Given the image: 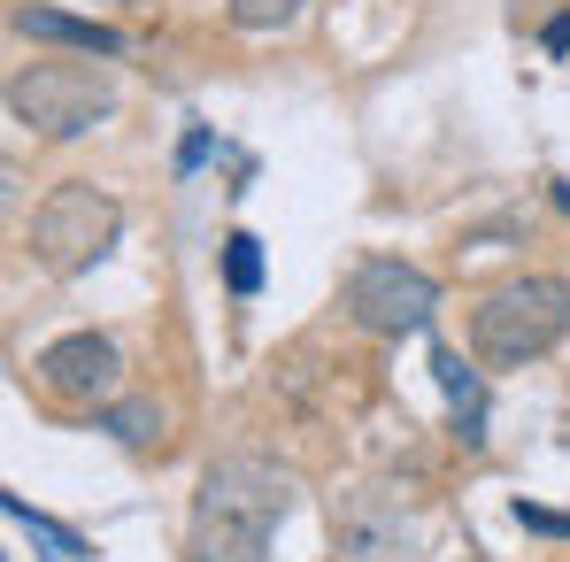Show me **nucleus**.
<instances>
[{"instance_id":"nucleus-14","label":"nucleus","mask_w":570,"mask_h":562,"mask_svg":"<svg viewBox=\"0 0 570 562\" xmlns=\"http://www.w3.org/2000/svg\"><path fill=\"white\" fill-rule=\"evenodd\" d=\"M548 200H556V208L570 216V178H548Z\"/></svg>"},{"instance_id":"nucleus-10","label":"nucleus","mask_w":570,"mask_h":562,"mask_svg":"<svg viewBox=\"0 0 570 562\" xmlns=\"http://www.w3.org/2000/svg\"><path fill=\"white\" fill-rule=\"evenodd\" d=\"M301 8L308 0H232V23L255 31V39H271V31H293L301 23Z\"/></svg>"},{"instance_id":"nucleus-9","label":"nucleus","mask_w":570,"mask_h":562,"mask_svg":"<svg viewBox=\"0 0 570 562\" xmlns=\"http://www.w3.org/2000/svg\"><path fill=\"white\" fill-rule=\"evenodd\" d=\"M224 285H232V300H255V285H263V239L255 231L224 239Z\"/></svg>"},{"instance_id":"nucleus-11","label":"nucleus","mask_w":570,"mask_h":562,"mask_svg":"<svg viewBox=\"0 0 570 562\" xmlns=\"http://www.w3.org/2000/svg\"><path fill=\"white\" fill-rule=\"evenodd\" d=\"M100 424H108V432H116L124 447H147L163 416H155V401H124V408H100Z\"/></svg>"},{"instance_id":"nucleus-13","label":"nucleus","mask_w":570,"mask_h":562,"mask_svg":"<svg viewBox=\"0 0 570 562\" xmlns=\"http://www.w3.org/2000/svg\"><path fill=\"white\" fill-rule=\"evenodd\" d=\"M540 47H548V55H570V8L548 23V31H540Z\"/></svg>"},{"instance_id":"nucleus-2","label":"nucleus","mask_w":570,"mask_h":562,"mask_svg":"<svg viewBox=\"0 0 570 562\" xmlns=\"http://www.w3.org/2000/svg\"><path fill=\"white\" fill-rule=\"evenodd\" d=\"M563 339H570V278H556V270H524L471 308V355L485 371H524V363L556 355Z\"/></svg>"},{"instance_id":"nucleus-5","label":"nucleus","mask_w":570,"mask_h":562,"mask_svg":"<svg viewBox=\"0 0 570 562\" xmlns=\"http://www.w3.org/2000/svg\"><path fill=\"white\" fill-rule=\"evenodd\" d=\"M432 308H440V278L416 270V263H401V255H371V263L347 270V316H355L363 332H379V339L424 332Z\"/></svg>"},{"instance_id":"nucleus-7","label":"nucleus","mask_w":570,"mask_h":562,"mask_svg":"<svg viewBox=\"0 0 570 562\" xmlns=\"http://www.w3.org/2000/svg\"><path fill=\"white\" fill-rule=\"evenodd\" d=\"M16 31H23V39L78 47V55H124V31H108L94 16H62V8H16Z\"/></svg>"},{"instance_id":"nucleus-4","label":"nucleus","mask_w":570,"mask_h":562,"mask_svg":"<svg viewBox=\"0 0 570 562\" xmlns=\"http://www.w3.org/2000/svg\"><path fill=\"white\" fill-rule=\"evenodd\" d=\"M116 231H124V208H116L94 178H70V186H55L39 200V216H31V255H39L55 278H78V270H94L100 255L116 247Z\"/></svg>"},{"instance_id":"nucleus-6","label":"nucleus","mask_w":570,"mask_h":562,"mask_svg":"<svg viewBox=\"0 0 570 562\" xmlns=\"http://www.w3.org/2000/svg\"><path fill=\"white\" fill-rule=\"evenodd\" d=\"M39 385L55 393V401H70V408H100L116 385H124V355H116V339H100V332H62V339H47L39 347Z\"/></svg>"},{"instance_id":"nucleus-12","label":"nucleus","mask_w":570,"mask_h":562,"mask_svg":"<svg viewBox=\"0 0 570 562\" xmlns=\"http://www.w3.org/2000/svg\"><path fill=\"white\" fill-rule=\"evenodd\" d=\"M517 524H524V532H548V540H570V516L540 509V501H517Z\"/></svg>"},{"instance_id":"nucleus-8","label":"nucleus","mask_w":570,"mask_h":562,"mask_svg":"<svg viewBox=\"0 0 570 562\" xmlns=\"http://www.w3.org/2000/svg\"><path fill=\"white\" fill-rule=\"evenodd\" d=\"M432 371H440V385H448V401H455V424H463V440H485V432H478V424H485V393H478V371L471 363H463V355H455V347H440V355H432Z\"/></svg>"},{"instance_id":"nucleus-1","label":"nucleus","mask_w":570,"mask_h":562,"mask_svg":"<svg viewBox=\"0 0 570 562\" xmlns=\"http://www.w3.org/2000/svg\"><path fill=\"white\" fill-rule=\"evenodd\" d=\"M285 509H293V477L255 455L208 463L200 493H193V524H186V562H263L278 540Z\"/></svg>"},{"instance_id":"nucleus-3","label":"nucleus","mask_w":570,"mask_h":562,"mask_svg":"<svg viewBox=\"0 0 570 562\" xmlns=\"http://www.w3.org/2000/svg\"><path fill=\"white\" fill-rule=\"evenodd\" d=\"M8 116L39 139H86L94 124L116 116V86L94 62H31L8 78Z\"/></svg>"}]
</instances>
